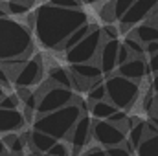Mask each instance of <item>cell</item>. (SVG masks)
Here are the masks:
<instances>
[{"mask_svg":"<svg viewBox=\"0 0 158 156\" xmlns=\"http://www.w3.org/2000/svg\"><path fill=\"white\" fill-rule=\"evenodd\" d=\"M85 22H88V18L81 7H59L50 2L40 4L28 18V26L40 44L59 51L64 39Z\"/></svg>","mask_w":158,"mask_h":156,"instance_id":"cell-1","label":"cell"},{"mask_svg":"<svg viewBox=\"0 0 158 156\" xmlns=\"http://www.w3.org/2000/svg\"><path fill=\"white\" fill-rule=\"evenodd\" d=\"M33 33L31 28L15 18H0V63L15 57H31Z\"/></svg>","mask_w":158,"mask_h":156,"instance_id":"cell-2","label":"cell"},{"mask_svg":"<svg viewBox=\"0 0 158 156\" xmlns=\"http://www.w3.org/2000/svg\"><path fill=\"white\" fill-rule=\"evenodd\" d=\"M81 114H83L81 105L77 101H74V103H68V105L57 109V110L37 116L33 119V129L53 136L55 140H64L70 134L74 123L79 119Z\"/></svg>","mask_w":158,"mask_h":156,"instance_id":"cell-3","label":"cell"},{"mask_svg":"<svg viewBox=\"0 0 158 156\" xmlns=\"http://www.w3.org/2000/svg\"><path fill=\"white\" fill-rule=\"evenodd\" d=\"M105 90H107V99L121 110H127L129 107H132V103L140 94V86L136 81H131L119 74L109 76L105 79Z\"/></svg>","mask_w":158,"mask_h":156,"instance_id":"cell-4","label":"cell"},{"mask_svg":"<svg viewBox=\"0 0 158 156\" xmlns=\"http://www.w3.org/2000/svg\"><path fill=\"white\" fill-rule=\"evenodd\" d=\"M76 101V96H74V90L72 88H64V86H57V84H44L37 92V109H35V114H46V112H52V110H57L68 103H74Z\"/></svg>","mask_w":158,"mask_h":156,"instance_id":"cell-5","label":"cell"},{"mask_svg":"<svg viewBox=\"0 0 158 156\" xmlns=\"http://www.w3.org/2000/svg\"><path fill=\"white\" fill-rule=\"evenodd\" d=\"M103 42L101 37V30L92 26V30L79 40L76 46H72L70 50H66L64 53V59L68 61V64H76V63H88L92 61L98 51H99V46Z\"/></svg>","mask_w":158,"mask_h":156,"instance_id":"cell-6","label":"cell"},{"mask_svg":"<svg viewBox=\"0 0 158 156\" xmlns=\"http://www.w3.org/2000/svg\"><path fill=\"white\" fill-rule=\"evenodd\" d=\"M90 138H94L103 147H112V145H119L127 140V132L107 119H96V121H92Z\"/></svg>","mask_w":158,"mask_h":156,"instance_id":"cell-7","label":"cell"},{"mask_svg":"<svg viewBox=\"0 0 158 156\" xmlns=\"http://www.w3.org/2000/svg\"><path fill=\"white\" fill-rule=\"evenodd\" d=\"M42 77V59L40 55H31L30 59H26L19 68L17 72L13 74L11 81L15 83V86H26V88H31L35 84L40 83Z\"/></svg>","mask_w":158,"mask_h":156,"instance_id":"cell-8","label":"cell"},{"mask_svg":"<svg viewBox=\"0 0 158 156\" xmlns=\"http://www.w3.org/2000/svg\"><path fill=\"white\" fill-rule=\"evenodd\" d=\"M156 7H158V0H134L132 6L119 18V28L121 30L134 28L136 24L143 22Z\"/></svg>","mask_w":158,"mask_h":156,"instance_id":"cell-9","label":"cell"},{"mask_svg":"<svg viewBox=\"0 0 158 156\" xmlns=\"http://www.w3.org/2000/svg\"><path fill=\"white\" fill-rule=\"evenodd\" d=\"M90 129H92V117H90V114L83 112V114L79 116V119L74 123L70 134L66 136V138L70 140L72 147H74V151H72L74 156H77L79 151H81L83 147H86V143L90 142Z\"/></svg>","mask_w":158,"mask_h":156,"instance_id":"cell-10","label":"cell"},{"mask_svg":"<svg viewBox=\"0 0 158 156\" xmlns=\"http://www.w3.org/2000/svg\"><path fill=\"white\" fill-rule=\"evenodd\" d=\"M118 48H119L118 39H109V40H103L101 42L99 51H98V57H99V68H101L103 76H109V74H112L118 68V63H116Z\"/></svg>","mask_w":158,"mask_h":156,"instance_id":"cell-11","label":"cell"},{"mask_svg":"<svg viewBox=\"0 0 158 156\" xmlns=\"http://www.w3.org/2000/svg\"><path fill=\"white\" fill-rule=\"evenodd\" d=\"M26 117L19 109H0V132H19L26 127Z\"/></svg>","mask_w":158,"mask_h":156,"instance_id":"cell-12","label":"cell"},{"mask_svg":"<svg viewBox=\"0 0 158 156\" xmlns=\"http://www.w3.org/2000/svg\"><path fill=\"white\" fill-rule=\"evenodd\" d=\"M118 74L138 83L149 74L147 72V61L143 57H131L129 61H125L123 64L118 66Z\"/></svg>","mask_w":158,"mask_h":156,"instance_id":"cell-13","label":"cell"},{"mask_svg":"<svg viewBox=\"0 0 158 156\" xmlns=\"http://www.w3.org/2000/svg\"><path fill=\"white\" fill-rule=\"evenodd\" d=\"M70 74L76 76L77 79H81L83 83H86L88 86L96 81L103 77V72L99 68V64H94L92 61L88 63H76V64H70Z\"/></svg>","mask_w":158,"mask_h":156,"instance_id":"cell-14","label":"cell"},{"mask_svg":"<svg viewBox=\"0 0 158 156\" xmlns=\"http://www.w3.org/2000/svg\"><path fill=\"white\" fill-rule=\"evenodd\" d=\"M57 140L46 132H40L37 129H33L31 132H28V147H31V151L37 153H48L50 147L55 143Z\"/></svg>","mask_w":158,"mask_h":156,"instance_id":"cell-15","label":"cell"},{"mask_svg":"<svg viewBox=\"0 0 158 156\" xmlns=\"http://www.w3.org/2000/svg\"><path fill=\"white\" fill-rule=\"evenodd\" d=\"M129 35L136 37L142 44L151 42V40H158V26H156V24H153V22L136 24V26H134V30H132Z\"/></svg>","mask_w":158,"mask_h":156,"instance_id":"cell-16","label":"cell"},{"mask_svg":"<svg viewBox=\"0 0 158 156\" xmlns=\"http://www.w3.org/2000/svg\"><path fill=\"white\" fill-rule=\"evenodd\" d=\"M48 83L64 86V88H72V74H70V70H66L63 66H53L48 72Z\"/></svg>","mask_w":158,"mask_h":156,"instance_id":"cell-17","label":"cell"},{"mask_svg":"<svg viewBox=\"0 0 158 156\" xmlns=\"http://www.w3.org/2000/svg\"><path fill=\"white\" fill-rule=\"evenodd\" d=\"M114 110H116V107H114L109 99L94 101V103L90 105V116H94L96 119H107Z\"/></svg>","mask_w":158,"mask_h":156,"instance_id":"cell-18","label":"cell"},{"mask_svg":"<svg viewBox=\"0 0 158 156\" xmlns=\"http://www.w3.org/2000/svg\"><path fill=\"white\" fill-rule=\"evenodd\" d=\"M136 153H138V156H158V134L145 136L138 143Z\"/></svg>","mask_w":158,"mask_h":156,"instance_id":"cell-19","label":"cell"},{"mask_svg":"<svg viewBox=\"0 0 158 156\" xmlns=\"http://www.w3.org/2000/svg\"><path fill=\"white\" fill-rule=\"evenodd\" d=\"M0 4L7 11V15H26L33 6L26 0H0Z\"/></svg>","mask_w":158,"mask_h":156,"instance_id":"cell-20","label":"cell"},{"mask_svg":"<svg viewBox=\"0 0 158 156\" xmlns=\"http://www.w3.org/2000/svg\"><path fill=\"white\" fill-rule=\"evenodd\" d=\"M90 30H92V24H88V22H85L83 26H79L77 30H74V31L64 39V42L61 44V50H63V51H66V50H70L72 46H76V44H77L79 40L83 39Z\"/></svg>","mask_w":158,"mask_h":156,"instance_id":"cell-21","label":"cell"},{"mask_svg":"<svg viewBox=\"0 0 158 156\" xmlns=\"http://www.w3.org/2000/svg\"><path fill=\"white\" fill-rule=\"evenodd\" d=\"M101 99H107V90H105V83L99 79L88 86V101L94 103V101H101Z\"/></svg>","mask_w":158,"mask_h":156,"instance_id":"cell-22","label":"cell"},{"mask_svg":"<svg viewBox=\"0 0 158 156\" xmlns=\"http://www.w3.org/2000/svg\"><path fill=\"white\" fill-rule=\"evenodd\" d=\"M123 44L127 46V50L131 51V55H132V57H143V55H145L143 44H142L140 40L136 39V37H132V35L125 37V40H123Z\"/></svg>","mask_w":158,"mask_h":156,"instance_id":"cell-23","label":"cell"},{"mask_svg":"<svg viewBox=\"0 0 158 156\" xmlns=\"http://www.w3.org/2000/svg\"><path fill=\"white\" fill-rule=\"evenodd\" d=\"M134 0H112V6H114V15H116V20H119L123 17V13L132 6Z\"/></svg>","mask_w":158,"mask_h":156,"instance_id":"cell-24","label":"cell"},{"mask_svg":"<svg viewBox=\"0 0 158 156\" xmlns=\"http://www.w3.org/2000/svg\"><path fill=\"white\" fill-rule=\"evenodd\" d=\"M48 153H50L52 156H70V154H72V151H70V149L61 142V140H57V142L50 147V151H48Z\"/></svg>","mask_w":158,"mask_h":156,"instance_id":"cell-25","label":"cell"},{"mask_svg":"<svg viewBox=\"0 0 158 156\" xmlns=\"http://www.w3.org/2000/svg\"><path fill=\"white\" fill-rule=\"evenodd\" d=\"M19 107H20V99L17 97V94L4 96L0 99V109H19Z\"/></svg>","mask_w":158,"mask_h":156,"instance_id":"cell-26","label":"cell"},{"mask_svg":"<svg viewBox=\"0 0 158 156\" xmlns=\"http://www.w3.org/2000/svg\"><path fill=\"white\" fill-rule=\"evenodd\" d=\"M101 37L105 40H109V39H118L119 37V31H118V28L112 24V22H109V24H105L103 28H101Z\"/></svg>","mask_w":158,"mask_h":156,"instance_id":"cell-27","label":"cell"},{"mask_svg":"<svg viewBox=\"0 0 158 156\" xmlns=\"http://www.w3.org/2000/svg\"><path fill=\"white\" fill-rule=\"evenodd\" d=\"M101 18H103V22H114L116 20V15H114V6H112V0L109 2V4H105L103 7H101Z\"/></svg>","mask_w":158,"mask_h":156,"instance_id":"cell-28","label":"cell"},{"mask_svg":"<svg viewBox=\"0 0 158 156\" xmlns=\"http://www.w3.org/2000/svg\"><path fill=\"white\" fill-rule=\"evenodd\" d=\"M107 151V156H132L131 154V151L123 145V143H119V145H112V147H105Z\"/></svg>","mask_w":158,"mask_h":156,"instance_id":"cell-29","label":"cell"},{"mask_svg":"<svg viewBox=\"0 0 158 156\" xmlns=\"http://www.w3.org/2000/svg\"><path fill=\"white\" fill-rule=\"evenodd\" d=\"M132 55H131V51L127 50V46L123 44V42H119V48H118V55H116V63H118V66L119 64H123L125 61H129Z\"/></svg>","mask_w":158,"mask_h":156,"instance_id":"cell-30","label":"cell"},{"mask_svg":"<svg viewBox=\"0 0 158 156\" xmlns=\"http://www.w3.org/2000/svg\"><path fill=\"white\" fill-rule=\"evenodd\" d=\"M48 2L59 7H81L83 4V0H48Z\"/></svg>","mask_w":158,"mask_h":156,"instance_id":"cell-31","label":"cell"},{"mask_svg":"<svg viewBox=\"0 0 158 156\" xmlns=\"http://www.w3.org/2000/svg\"><path fill=\"white\" fill-rule=\"evenodd\" d=\"M147 72L151 74H156L158 72V51L149 55V61H147Z\"/></svg>","mask_w":158,"mask_h":156,"instance_id":"cell-32","label":"cell"},{"mask_svg":"<svg viewBox=\"0 0 158 156\" xmlns=\"http://www.w3.org/2000/svg\"><path fill=\"white\" fill-rule=\"evenodd\" d=\"M11 84V77L7 74V70L0 64V86H9Z\"/></svg>","mask_w":158,"mask_h":156,"instance_id":"cell-33","label":"cell"},{"mask_svg":"<svg viewBox=\"0 0 158 156\" xmlns=\"http://www.w3.org/2000/svg\"><path fill=\"white\" fill-rule=\"evenodd\" d=\"M143 50H145V55H153L158 51V40H151V42H145L143 44Z\"/></svg>","mask_w":158,"mask_h":156,"instance_id":"cell-34","label":"cell"},{"mask_svg":"<svg viewBox=\"0 0 158 156\" xmlns=\"http://www.w3.org/2000/svg\"><path fill=\"white\" fill-rule=\"evenodd\" d=\"M77 156H107V153L101 151V149H90V151H86L83 154H77Z\"/></svg>","mask_w":158,"mask_h":156,"instance_id":"cell-35","label":"cell"},{"mask_svg":"<svg viewBox=\"0 0 158 156\" xmlns=\"http://www.w3.org/2000/svg\"><path fill=\"white\" fill-rule=\"evenodd\" d=\"M151 86H153L155 92H158V72L155 74V77H153V81H151Z\"/></svg>","mask_w":158,"mask_h":156,"instance_id":"cell-36","label":"cell"},{"mask_svg":"<svg viewBox=\"0 0 158 156\" xmlns=\"http://www.w3.org/2000/svg\"><path fill=\"white\" fill-rule=\"evenodd\" d=\"M153 107H155V110H156V116H158V92H156V96L153 97Z\"/></svg>","mask_w":158,"mask_h":156,"instance_id":"cell-37","label":"cell"},{"mask_svg":"<svg viewBox=\"0 0 158 156\" xmlns=\"http://www.w3.org/2000/svg\"><path fill=\"white\" fill-rule=\"evenodd\" d=\"M2 17H7V11H6V9L2 7V4H0V18H2Z\"/></svg>","mask_w":158,"mask_h":156,"instance_id":"cell-38","label":"cell"},{"mask_svg":"<svg viewBox=\"0 0 158 156\" xmlns=\"http://www.w3.org/2000/svg\"><path fill=\"white\" fill-rule=\"evenodd\" d=\"M4 96H6V92H4V88H2V86H0V99H2V97H4Z\"/></svg>","mask_w":158,"mask_h":156,"instance_id":"cell-39","label":"cell"},{"mask_svg":"<svg viewBox=\"0 0 158 156\" xmlns=\"http://www.w3.org/2000/svg\"><path fill=\"white\" fill-rule=\"evenodd\" d=\"M83 2H86V4H94V2H98V0H83Z\"/></svg>","mask_w":158,"mask_h":156,"instance_id":"cell-40","label":"cell"},{"mask_svg":"<svg viewBox=\"0 0 158 156\" xmlns=\"http://www.w3.org/2000/svg\"><path fill=\"white\" fill-rule=\"evenodd\" d=\"M39 156H52L50 153H42V154H39Z\"/></svg>","mask_w":158,"mask_h":156,"instance_id":"cell-41","label":"cell"},{"mask_svg":"<svg viewBox=\"0 0 158 156\" xmlns=\"http://www.w3.org/2000/svg\"><path fill=\"white\" fill-rule=\"evenodd\" d=\"M26 2H30V4H35V0H26Z\"/></svg>","mask_w":158,"mask_h":156,"instance_id":"cell-42","label":"cell"}]
</instances>
